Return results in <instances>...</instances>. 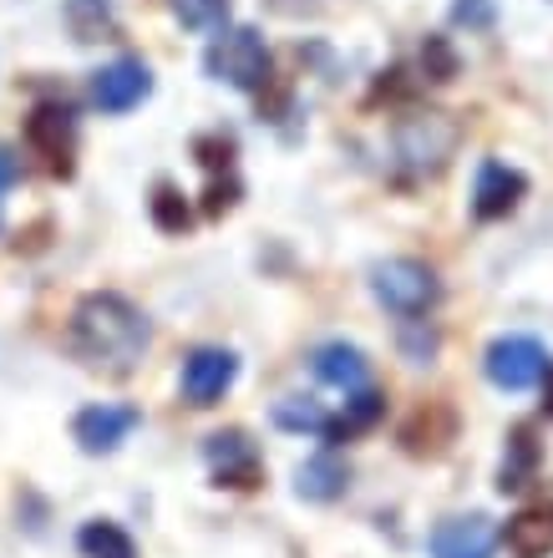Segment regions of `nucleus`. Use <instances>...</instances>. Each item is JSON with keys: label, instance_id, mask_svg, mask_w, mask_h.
I'll list each match as a JSON object with an SVG mask.
<instances>
[{"label": "nucleus", "instance_id": "2", "mask_svg": "<svg viewBox=\"0 0 553 558\" xmlns=\"http://www.w3.org/2000/svg\"><path fill=\"white\" fill-rule=\"evenodd\" d=\"M396 162L407 168V173L417 178H432L447 168V158L457 153V143H462V128H457V118H447V112H407V118L396 122Z\"/></svg>", "mask_w": 553, "mask_h": 558}, {"label": "nucleus", "instance_id": "29", "mask_svg": "<svg viewBox=\"0 0 553 558\" xmlns=\"http://www.w3.org/2000/svg\"><path fill=\"white\" fill-rule=\"evenodd\" d=\"M15 178H21V162H15L11 153L0 147V193H5V189H15Z\"/></svg>", "mask_w": 553, "mask_h": 558}, {"label": "nucleus", "instance_id": "11", "mask_svg": "<svg viewBox=\"0 0 553 558\" xmlns=\"http://www.w3.org/2000/svg\"><path fill=\"white\" fill-rule=\"evenodd\" d=\"M208 462H214V483L219 487H254L260 483V447L244 432H219L208 437Z\"/></svg>", "mask_w": 553, "mask_h": 558}, {"label": "nucleus", "instance_id": "4", "mask_svg": "<svg viewBox=\"0 0 553 558\" xmlns=\"http://www.w3.org/2000/svg\"><path fill=\"white\" fill-rule=\"evenodd\" d=\"M204 66L214 82H229L239 92H260L269 82V46H264V36L254 26H229L219 41L208 46Z\"/></svg>", "mask_w": 553, "mask_h": 558}, {"label": "nucleus", "instance_id": "19", "mask_svg": "<svg viewBox=\"0 0 553 558\" xmlns=\"http://www.w3.org/2000/svg\"><path fill=\"white\" fill-rule=\"evenodd\" d=\"M229 5L233 0H168L178 26H189V31H219L229 21Z\"/></svg>", "mask_w": 553, "mask_h": 558}, {"label": "nucleus", "instance_id": "30", "mask_svg": "<svg viewBox=\"0 0 553 558\" xmlns=\"http://www.w3.org/2000/svg\"><path fill=\"white\" fill-rule=\"evenodd\" d=\"M549 381H543V416H553V371H543Z\"/></svg>", "mask_w": 553, "mask_h": 558}, {"label": "nucleus", "instance_id": "8", "mask_svg": "<svg viewBox=\"0 0 553 558\" xmlns=\"http://www.w3.org/2000/svg\"><path fill=\"white\" fill-rule=\"evenodd\" d=\"M239 376V361L233 351H219V345H199V351L183 361V397L189 407H214Z\"/></svg>", "mask_w": 553, "mask_h": 558}, {"label": "nucleus", "instance_id": "13", "mask_svg": "<svg viewBox=\"0 0 553 558\" xmlns=\"http://www.w3.org/2000/svg\"><path fill=\"white\" fill-rule=\"evenodd\" d=\"M310 371H315V381L335 386V391H361L365 386V355L356 351V345H346V340H330V345H321V351L310 355Z\"/></svg>", "mask_w": 553, "mask_h": 558}, {"label": "nucleus", "instance_id": "23", "mask_svg": "<svg viewBox=\"0 0 553 558\" xmlns=\"http://www.w3.org/2000/svg\"><path fill=\"white\" fill-rule=\"evenodd\" d=\"M533 462H539L533 432H513V457L503 462V477H497V487H503V493H518V487H528V472H533Z\"/></svg>", "mask_w": 553, "mask_h": 558}, {"label": "nucleus", "instance_id": "27", "mask_svg": "<svg viewBox=\"0 0 553 558\" xmlns=\"http://www.w3.org/2000/svg\"><path fill=\"white\" fill-rule=\"evenodd\" d=\"M401 351H407L411 366H426V361H432V351H437V330H426V336L407 330V336H401Z\"/></svg>", "mask_w": 553, "mask_h": 558}, {"label": "nucleus", "instance_id": "6", "mask_svg": "<svg viewBox=\"0 0 553 558\" xmlns=\"http://www.w3.org/2000/svg\"><path fill=\"white\" fill-rule=\"evenodd\" d=\"M26 143H31V153L46 162V173L72 178V153H76V118H72V107H61V102L31 107Z\"/></svg>", "mask_w": 553, "mask_h": 558}, {"label": "nucleus", "instance_id": "16", "mask_svg": "<svg viewBox=\"0 0 553 558\" xmlns=\"http://www.w3.org/2000/svg\"><path fill=\"white\" fill-rule=\"evenodd\" d=\"M452 426H457V422H452L447 407H442V401H426L422 412L401 426V441H407L411 457H437L442 447L452 441Z\"/></svg>", "mask_w": 553, "mask_h": 558}, {"label": "nucleus", "instance_id": "14", "mask_svg": "<svg viewBox=\"0 0 553 558\" xmlns=\"http://www.w3.org/2000/svg\"><path fill=\"white\" fill-rule=\"evenodd\" d=\"M346 487H350V468L335 452L310 457V462H300V472H294V493L305 502H335Z\"/></svg>", "mask_w": 553, "mask_h": 558}, {"label": "nucleus", "instance_id": "15", "mask_svg": "<svg viewBox=\"0 0 553 558\" xmlns=\"http://www.w3.org/2000/svg\"><path fill=\"white\" fill-rule=\"evenodd\" d=\"M508 554L513 558H549L553 554V508H524L518 518H508Z\"/></svg>", "mask_w": 553, "mask_h": 558}, {"label": "nucleus", "instance_id": "24", "mask_svg": "<svg viewBox=\"0 0 553 558\" xmlns=\"http://www.w3.org/2000/svg\"><path fill=\"white\" fill-rule=\"evenodd\" d=\"M422 72H426V82H437V87L457 76V51H452L447 36H426V46H422Z\"/></svg>", "mask_w": 553, "mask_h": 558}, {"label": "nucleus", "instance_id": "3", "mask_svg": "<svg viewBox=\"0 0 553 558\" xmlns=\"http://www.w3.org/2000/svg\"><path fill=\"white\" fill-rule=\"evenodd\" d=\"M371 294H376L392 315L417 320V315H426V310L442 300V279H437V269L422 265V259H381V265L371 269Z\"/></svg>", "mask_w": 553, "mask_h": 558}, {"label": "nucleus", "instance_id": "22", "mask_svg": "<svg viewBox=\"0 0 553 558\" xmlns=\"http://www.w3.org/2000/svg\"><path fill=\"white\" fill-rule=\"evenodd\" d=\"M275 426H285V432H321L325 437V426H330V416L315 407V401H300V397H285L275 401Z\"/></svg>", "mask_w": 553, "mask_h": 558}, {"label": "nucleus", "instance_id": "28", "mask_svg": "<svg viewBox=\"0 0 553 558\" xmlns=\"http://www.w3.org/2000/svg\"><path fill=\"white\" fill-rule=\"evenodd\" d=\"M233 198H239V183H214L208 189V198H204V214H224V208H233Z\"/></svg>", "mask_w": 553, "mask_h": 558}, {"label": "nucleus", "instance_id": "17", "mask_svg": "<svg viewBox=\"0 0 553 558\" xmlns=\"http://www.w3.org/2000/svg\"><path fill=\"white\" fill-rule=\"evenodd\" d=\"M67 26L82 46H97V41H112L117 36V11L112 0H67Z\"/></svg>", "mask_w": 553, "mask_h": 558}, {"label": "nucleus", "instance_id": "25", "mask_svg": "<svg viewBox=\"0 0 553 558\" xmlns=\"http://www.w3.org/2000/svg\"><path fill=\"white\" fill-rule=\"evenodd\" d=\"M493 0H457V5H452V21H457V26H467V31H488L493 26Z\"/></svg>", "mask_w": 553, "mask_h": 558}, {"label": "nucleus", "instance_id": "10", "mask_svg": "<svg viewBox=\"0 0 553 558\" xmlns=\"http://www.w3.org/2000/svg\"><path fill=\"white\" fill-rule=\"evenodd\" d=\"M524 193H528V178L518 173V168H508V162H482L478 183H472V214H478V219H488V223L508 219Z\"/></svg>", "mask_w": 553, "mask_h": 558}, {"label": "nucleus", "instance_id": "20", "mask_svg": "<svg viewBox=\"0 0 553 558\" xmlns=\"http://www.w3.org/2000/svg\"><path fill=\"white\" fill-rule=\"evenodd\" d=\"M381 412H386V401H381L376 391H361V397H356V401H346V416H340V422H330V426H325V437H330V441H340V437H356V432H365V426L376 422Z\"/></svg>", "mask_w": 553, "mask_h": 558}, {"label": "nucleus", "instance_id": "7", "mask_svg": "<svg viewBox=\"0 0 553 558\" xmlns=\"http://www.w3.org/2000/svg\"><path fill=\"white\" fill-rule=\"evenodd\" d=\"M153 92V72H147L143 57H117L112 66L92 76V102L103 112H132Z\"/></svg>", "mask_w": 553, "mask_h": 558}, {"label": "nucleus", "instance_id": "5", "mask_svg": "<svg viewBox=\"0 0 553 558\" xmlns=\"http://www.w3.org/2000/svg\"><path fill=\"white\" fill-rule=\"evenodd\" d=\"M482 371H488V381H493L497 391H528V386L543 381V371H549V351H543L533 336H503V340L488 345Z\"/></svg>", "mask_w": 553, "mask_h": 558}, {"label": "nucleus", "instance_id": "18", "mask_svg": "<svg viewBox=\"0 0 553 558\" xmlns=\"http://www.w3.org/2000/svg\"><path fill=\"white\" fill-rule=\"evenodd\" d=\"M76 548H82L87 558H137V544H132V538L117 529V523H107V518H97V523H82V533H76Z\"/></svg>", "mask_w": 553, "mask_h": 558}, {"label": "nucleus", "instance_id": "21", "mask_svg": "<svg viewBox=\"0 0 553 558\" xmlns=\"http://www.w3.org/2000/svg\"><path fill=\"white\" fill-rule=\"evenodd\" d=\"M153 223H158L163 234H183V229H189L193 223V214H189V204H183V193L173 189V183H158V189H153Z\"/></svg>", "mask_w": 553, "mask_h": 558}, {"label": "nucleus", "instance_id": "1", "mask_svg": "<svg viewBox=\"0 0 553 558\" xmlns=\"http://www.w3.org/2000/svg\"><path fill=\"white\" fill-rule=\"evenodd\" d=\"M147 340H153V325L128 294L117 290H92L82 305L72 310V351L87 361V366L103 371H132L143 361Z\"/></svg>", "mask_w": 553, "mask_h": 558}, {"label": "nucleus", "instance_id": "26", "mask_svg": "<svg viewBox=\"0 0 553 558\" xmlns=\"http://www.w3.org/2000/svg\"><path fill=\"white\" fill-rule=\"evenodd\" d=\"M193 153H199V162H204V168H229L233 137H224V133H214V137H199V143H193Z\"/></svg>", "mask_w": 553, "mask_h": 558}, {"label": "nucleus", "instance_id": "9", "mask_svg": "<svg viewBox=\"0 0 553 558\" xmlns=\"http://www.w3.org/2000/svg\"><path fill=\"white\" fill-rule=\"evenodd\" d=\"M137 422H143V412H137V407H112V401H103V407L76 412L72 437H76V447H82V452L103 457V452H117Z\"/></svg>", "mask_w": 553, "mask_h": 558}, {"label": "nucleus", "instance_id": "12", "mask_svg": "<svg viewBox=\"0 0 553 558\" xmlns=\"http://www.w3.org/2000/svg\"><path fill=\"white\" fill-rule=\"evenodd\" d=\"M493 548H497L493 518H482V513L447 518L432 533V558H493Z\"/></svg>", "mask_w": 553, "mask_h": 558}]
</instances>
